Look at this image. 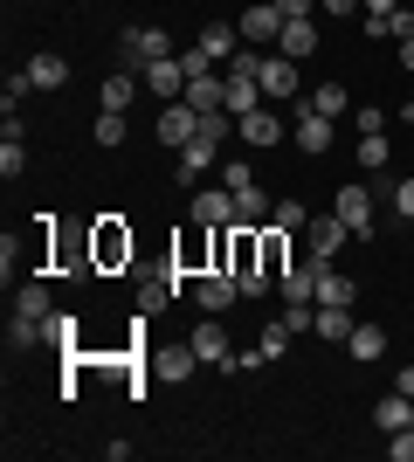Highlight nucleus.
<instances>
[{
    "mask_svg": "<svg viewBox=\"0 0 414 462\" xmlns=\"http://www.w3.org/2000/svg\"><path fill=\"white\" fill-rule=\"evenodd\" d=\"M332 214L353 228V242H366V235H373V187H366V180H345L338 200H332Z\"/></svg>",
    "mask_w": 414,
    "mask_h": 462,
    "instance_id": "f257e3e1",
    "label": "nucleus"
},
{
    "mask_svg": "<svg viewBox=\"0 0 414 462\" xmlns=\"http://www.w3.org/2000/svg\"><path fill=\"white\" fill-rule=\"evenodd\" d=\"M194 138H200V111L187 104V97H173V104L159 111V145H173V152H179V145H194Z\"/></svg>",
    "mask_w": 414,
    "mask_h": 462,
    "instance_id": "f03ea898",
    "label": "nucleus"
},
{
    "mask_svg": "<svg viewBox=\"0 0 414 462\" xmlns=\"http://www.w3.org/2000/svg\"><path fill=\"white\" fill-rule=\"evenodd\" d=\"M242 297V283L228 270H207V276H194V304H200V318H221V310Z\"/></svg>",
    "mask_w": 414,
    "mask_h": 462,
    "instance_id": "7ed1b4c3",
    "label": "nucleus"
},
{
    "mask_svg": "<svg viewBox=\"0 0 414 462\" xmlns=\"http://www.w3.org/2000/svg\"><path fill=\"white\" fill-rule=\"evenodd\" d=\"M187 346L200 352V366H228V373H235V352H228V331H221V318H200V325L187 331Z\"/></svg>",
    "mask_w": 414,
    "mask_h": 462,
    "instance_id": "20e7f679",
    "label": "nucleus"
},
{
    "mask_svg": "<svg viewBox=\"0 0 414 462\" xmlns=\"http://www.w3.org/2000/svg\"><path fill=\"white\" fill-rule=\"evenodd\" d=\"M235 28H242V42H249V49H270V42L283 35V7H276V0H256Z\"/></svg>",
    "mask_w": 414,
    "mask_h": 462,
    "instance_id": "39448f33",
    "label": "nucleus"
},
{
    "mask_svg": "<svg viewBox=\"0 0 414 462\" xmlns=\"http://www.w3.org/2000/svg\"><path fill=\"white\" fill-rule=\"evenodd\" d=\"M290 138H297V152H332V138H338V125L332 117H317V111H304V104H297V125H290Z\"/></svg>",
    "mask_w": 414,
    "mask_h": 462,
    "instance_id": "423d86ee",
    "label": "nucleus"
},
{
    "mask_svg": "<svg viewBox=\"0 0 414 462\" xmlns=\"http://www.w3.org/2000/svg\"><path fill=\"white\" fill-rule=\"evenodd\" d=\"M194 366H200V352H194V346H159V352H152V380H166V386L194 380Z\"/></svg>",
    "mask_w": 414,
    "mask_h": 462,
    "instance_id": "0eeeda50",
    "label": "nucleus"
},
{
    "mask_svg": "<svg viewBox=\"0 0 414 462\" xmlns=\"http://www.w3.org/2000/svg\"><path fill=\"white\" fill-rule=\"evenodd\" d=\"M194 221H200V228H235V193H228V187L194 193Z\"/></svg>",
    "mask_w": 414,
    "mask_h": 462,
    "instance_id": "6e6552de",
    "label": "nucleus"
},
{
    "mask_svg": "<svg viewBox=\"0 0 414 462\" xmlns=\"http://www.w3.org/2000/svg\"><path fill=\"white\" fill-rule=\"evenodd\" d=\"M256 83H262V97H270V104H283V97H297V62H290V56H262Z\"/></svg>",
    "mask_w": 414,
    "mask_h": 462,
    "instance_id": "1a4fd4ad",
    "label": "nucleus"
},
{
    "mask_svg": "<svg viewBox=\"0 0 414 462\" xmlns=\"http://www.w3.org/2000/svg\"><path fill=\"white\" fill-rule=\"evenodd\" d=\"M173 297H179V263H173V270H159V276H145V283H138V318L166 310Z\"/></svg>",
    "mask_w": 414,
    "mask_h": 462,
    "instance_id": "9d476101",
    "label": "nucleus"
},
{
    "mask_svg": "<svg viewBox=\"0 0 414 462\" xmlns=\"http://www.w3.org/2000/svg\"><path fill=\"white\" fill-rule=\"evenodd\" d=\"M138 77H145V90H152V97H166V104H173V97H187V69H179V56H166V62H145Z\"/></svg>",
    "mask_w": 414,
    "mask_h": 462,
    "instance_id": "9b49d317",
    "label": "nucleus"
},
{
    "mask_svg": "<svg viewBox=\"0 0 414 462\" xmlns=\"http://www.w3.org/2000/svg\"><path fill=\"white\" fill-rule=\"evenodd\" d=\"M373 428H380V435L414 428V393H400V386H394V393H380V401H373Z\"/></svg>",
    "mask_w": 414,
    "mask_h": 462,
    "instance_id": "f8f14e48",
    "label": "nucleus"
},
{
    "mask_svg": "<svg viewBox=\"0 0 414 462\" xmlns=\"http://www.w3.org/2000/svg\"><path fill=\"white\" fill-rule=\"evenodd\" d=\"M200 49H207L215 62H235L242 49H249V42H242V28H235V21H207V28H200Z\"/></svg>",
    "mask_w": 414,
    "mask_h": 462,
    "instance_id": "ddd939ff",
    "label": "nucleus"
},
{
    "mask_svg": "<svg viewBox=\"0 0 414 462\" xmlns=\"http://www.w3.org/2000/svg\"><path fill=\"white\" fill-rule=\"evenodd\" d=\"M215 159H221V145H215V138H194V145H179V166H173V180H179V187H194V180L207 173Z\"/></svg>",
    "mask_w": 414,
    "mask_h": 462,
    "instance_id": "4468645a",
    "label": "nucleus"
},
{
    "mask_svg": "<svg viewBox=\"0 0 414 462\" xmlns=\"http://www.w3.org/2000/svg\"><path fill=\"white\" fill-rule=\"evenodd\" d=\"M276 56H290V62L317 56V21H311V14H304V21H283V35H276Z\"/></svg>",
    "mask_w": 414,
    "mask_h": 462,
    "instance_id": "2eb2a0df",
    "label": "nucleus"
},
{
    "mask_svg": "<svg viewBox=\"0 0 414 462\" xmlns=\"http://www.w3.org/2000/svg\"><path fill=\"white\" fill-rule=\"evenodd\" d=\"M353 297H359V283L353 276H338L332 263H317V297L311 304H332V310H353Z\"/></svg>",
    "mask_w": 414,
    "mask_h": 462,
    "instance_id": "dca6fc26",
    "label": "nucleus"
},
{
    "mask_svg": "<svg viewBox=\"0 0 414 462\" xmlns=\"http://www.w3.org/2000/svg\"><path fill=\"white\" fill-rule=\"evenodd\" d=\"M304 235H311V263H332V255L345 249V235H353V228H345L338 214H325V221H311Z\"/></svg>",
    "mask_w": 414,
    "mask_h": 462,
    "instance_id": "f3484780",
    "label": "nucleus"
},
{
    "mask_svg": "<svg viewBox=\"0 0 414 462\" xmlns=\"http://www.w3.org/2000/svg\"><path fill=\"white\" fill-rule=\"evenodd\" d=\"M235 132H242V145H256V152H262V145H276V138H283V117H276V111H242Z\"/></svg>",
    "mask_w": 414,
    "mask_h": 462,
    "instance_id": "a211bd4d",
    "label": "nucleus"
},
{
    "mask_svg": "<svg viewBox=\"0 0 414 462\" xmlns=\"http://www.w3.org/2000/svg\"><path fill=\"white\" fill-rule=\"evenodd\" d=\"M187 104H194V111H228V77H215V69H207V77H187Z\"/></svg>",
    "mask_w": 414,
    "mask_h": 462,
    "instance_id": "6ab92c4d",
    "label": "nucleus"
},
{
    "mask_svg": "<svg viewBox=\"0 0 414 462\" xmlns=\"http://www.w3.org/2000/svg\"><path fill=\"white\" fill-rule=\"evenodd\" d=\"M283 270H290V235L276 228V221H262V276L276 283Z\"/></svg>",
    "mask_w": 414,
    "mask_h": 462,
    "instance_id": "aec40b11",
    "label": "nucleus"
},
{
    "mask_svg": "<svg viewBox=\"0 0 414 462\" xmlns=\"http://www.w3.org/2000/svg\"><path fill=\"white\" fill-rule=\"evenodd\" d=\"M345 352H353L359 366H373V359H387V331L380 325H353L345 331Z\"/></svg>",
    "mask_w": 414,
    "mask_h": 462,
    "instance_id": "412c9836",
    "label": "nucleus"
},
{
    "mask_svg": "<svg viewBox=\"0 0 414 462\" xmlns=\"http://www.w3.org/2000/svg\"><path fill=\"white\" fill-rule=\"evenodd\" d=\"M276 290H283V304H311V297H317V263L283 270V276H276Z\"/></svg>",
    "mask_w": 414,
    "mask_h": 462,
    "instance_id": "4be33fe9",
    "label": "nucleus"
},
{
    "mask_svg": "<svg viewBox=\"0 0 414 462\" xmlns=\"http://www.w3.org/2000/svg\"><path fill=\"white\" fill-rule=\"evenodd\" d=\"M304 111H317V117H332V125H338V117L353 111V104H345V83H317V90L304 97Z\"/></svg>",
    "mask_w": 414,
    "mask_h": 462,
    "instance_id": "5701e85b",
    "label": "nucleus"
},
{
    "mask_svg": "<svg viewBox=\"0 0 414 462\" xmlns=\"http://www.w3.org/2000/svg\"><path fill=\"white\" fill-rule=\"evenodd\" d=\"M270 214H276V200H270V193H262V187H242V193H235V221H249V228H262Z\"/></svg>",
    "mask_w": 414,
    "mask_h": 462,
    "instance_id": "b1692460",
    "label": "nucleus"
},
{
    "mask_svg": "<svg viewBox=\"0 0 414 462\" xmlns=\"http://www.w3.org/2000/svg\"><path fill=\"white\" fill-rule=\"evenodd\" d=\"M14 310H21V318H49V310H56L49 283H41V276H28V283H21V297H14Z\"/></svg>",
    "mask_w": 414,
    "mask_h": 462,
    "instance_id": "393cba45",
    "label": "nucleus"
},
{
    "mask_svg": "<svg viewBox=\"0 0 414 462\" xmlns=\"http://www.w3.org/2000/svg\"><path fill=\"white\" fill-rule=\"evenodd\" d=\"M28 77H35V90H62V83H69V56H35Z\"/></svg>",
    "mask_w": 414,
    "mask_h": 462,
    "instance_id": "a878e982",
    "label": "nucleus"
},
{
    "mask_svg": "<svg viewBox=\"0 0 414 462\" xmlns=\"http://www.w3.org/2000/svg\"><path fill=\"white\" fill-rule=\"evenodd\" d=\"M97 263H132V235H118V221L97 228Z\"/></svg>",
    "mask_w": 414,
    "mask_h": 462,
    "instance_id": "bb28decb",
    "label": "nucleus"
},
{
    "mask_svg": "<svg viewBox=\"0 0 414 462\" xmlns=\"http://www.w3.org/2000/svg\"><path fill=\"white\" fill-rule=\"evenodd\" d=\"M7 346H14V352H35V346H49L41 318H21V310H14V325H7Z\"/></svg>",
    "mask_w": 414,
    "mask_h": 462,
    "instance_id": "cd10ccee",
    "label": "nucleus"
},
{
    "mask_svg": "<svg viewBox=\"0 0 414 462\" xmlns=\"http://www.w3.org/2000/svg\"><path fill=\"white\" fill-rule=\"evenodd\" d=\"M138 83H145V77H132V69H118V77H104V111H124V104L138 97Z\"/></svg>",
    "mask_w": 414,
    "mask_h": 462,
    "instance_id": "c85d7f7f",
    "label": "nucleus"
},
{
    "mask_svg": "<svg viewBox=\"0 0 414 462\" xmlns=\"http://www.w3.org/2000/svg\"><path fill=\"white\" fill-rule=\"evenodd\" d=\"M41 331H49V346L77 352V318H69V310H49V318H41Z\"/></svg>",
    "mask_w": 414,
    "mask_h": 462,
    "instance_id": "c756f323",
    "label": "nucleus"
},
{
    "mask_svg": "<svg viewBox=\"0 0 414 462\" xmlns=\"http://www.w3.org/2000/svg\"><path fill=\"white\" fill-rule=\"evenodd\" d=\"M387 159H394V145H387V132H359V166H387Z\"/></svg>",
    "mask_w": 414,
    "mask_h": 462,
    "instance_id": "7c9ffc66",
    "label": "nucleus"
},
{
    "mask_svg": "<svg viewBox=\"0 0 414 462\" xmlns=\"http://www.w3.org/2000/svg\"><path fill=\"white\" fill-rule=\"evenodd\" d=\"M311 331H317V338H345L353 325H345V310H332V304H311Z\"/></svg>",
    "mask_w": 414,
    "mask_h": 462,
    "instance_id": "2f4dec72",
    "label": "nucleus"
},
{
    "mask_svg": "<svg viewBox=\"0 0 414 462\" xmlns=\"http://www.w3.org/2000/svg\"><path fill=\"white\" fill-rule=\"evenodd\" d=\"M276 228L283 235H297V228H311V208H304V200H276V214H270Z\"/></svg>",
    "mask_w": 414,
    "mask_h": 462,
    "instance_id": "473e14b6",
    "label": "nucleus"
},
{
    "mask_svg": "<svg viewBox=\"0 0 414 462\" xmlns=\"http://www.w3.org/2000/svg\"><path fill=\"white\" fill-rule=\"evenodd\" d=\"M283 346H290V318L262 325V338H256V352H262V359H283Z\"/></svg>",
    "mask_w": 414,
    "mask_h": 462,
    "instance_id": "72a5a7b5",
    "label": "nucleus"
},
{
    "mask_svg": "<svg viewBox=\"0 0 414 462\" xmlns=\"http://www.w3.org/2000/svg\"><path fill=\"white\" fill-rule=\"evenodd\" d=\"M90 138H97V145H124V111H97Z\"/></svg>",
    "mask_w": 414,
    "mask_h": 462,
    "instance_id": "f704fd0d",
    "label": "nucleus"
},
{
    "mask_svg": "<svg viewBox=\"0 0 414 462\" xmlns=\"http://www.w3.org/2000/svg\"><path fill=\"white\" fill-rule=\"evenodd\" d=\"M387 200H394V214H400V221H414V173L387 180Z\"/></svg>",
    "mask_w": 414,
    "mask_h": 462,
    "instance_id": "c9c22d12",
    "label": "nucleus"
},
{
    "mask_svg": "<svg viewBox=\"0 0 414 462\" xmlns=\"http://www.w3.org/2000/svg\"><path fill=\"white\" fill-rule=\"evenodd\" d=\"M28 173V152H21V138H0V180H21Z\"/></svg>",
    "mask_w": 414,
    "mask_h": 462,
    "instance_id": "e433bc0d",
    "label": "nucleus"
},
{
    "mask_svg": "<svg viewBox=\"0 0 414 462\" xmlns=\"http://www.w3.org/2000/svg\"><path fill=\"white\" fill-rule=\"evenodd\" d=\"M179 69H187V77H207V69H215V56L194 42V49H179Z\"/></svg>",
    "mask_w": 414,
    "mask_h": 462,
    "instance_id": "4c0bfd02",
    "label": "nucleus"
},
{
    "mask_svg": "<svg viewBox=\"0 0 414 462\" xmlns=\"http://www.w3.org/2000/svg\"><path fill=\"white\" fill-rule=\"evenodd\" d=\"M387 35H394V42H408V35H414V0H408V7H394V14H387Z\"/></svg>",
    "mask_w": 414,
    "mask_h": 462,
    "instance_id": "58836bf2",
    "label": "nucleus"
},
{
    "mask_svg": "<svg viewBox=\"0 0 414 462\" xmlns=\"http://www.w3.org/2000/svg\"><path fill=\"white\" fill-rule=\"evenodd\" d=\"M387 462H414V428H394V442H387Z\"/></svg>",
    "mask_w": 414,
    "mask_h": 462,
    "instance_id": "ea45409f",
    "label": "nucleus"
},
{
    "mask_svg": "<svg viewBox=\"0 0 414 462\" xmlns=\"http://www.w3.org/2000/svg\"><path fill=\"white\" fill-rule=\"evenodd\" d=\"M353 125H359V132H387V111H380V104H359Z\"/></svg>",
    "mask_w": 414,
    "mask_h": 462,
    "instance_id": "a19ab883",
    "label": "nucleus"
},
{
    "mask_svg": "<svg viewBox=\"0 0 414 462\" xmlns=\"http://www.w3.org/2000/svg\"><path fill=\"white\" fill-rule=\"evenodd\" d=\"M283 7V21H304V14H317V0H276Z\"/></svg>",
    "mask_w": 414,
    "mask_h": 462,
    "instance_id": "79ce46f5",
    "label": "nucleus"
},
{
    "mask_svg": "<svg viewBox=\"0 0 414 462\" xmlns=\"http://www.w3.org/2000/svg\"><path fill=\"white\" fill-rule=\"evenodd\" d=\"M394 7H408V0H359V14H394Z\"/></svg>",
    "mask_w": 414,
    "mask_h": 462,
    "instance_id": "37998d69",
    "label": "nucleus"
},
{
    "mask_svg": "<svg viewBox=\"0 0 414 462\" xmlns=\"http://www.w3.org/2000/svg\"><path fill=\"white\" fill-rule=\"evenodd\" d=\"M317 7H325V14H338V21H345V14H359V0H317Z\"/></svg>",
    "mask_w": 414,
    "mask_h": 462,
    "instance_id": "c03bdc74",
    "label": "nucleus"
},
{
    "mask_svg": "<svg viewBox=\"0 0 414 462\" xmlns=\"http://www.w3.org/2000/svg\"><path fill=\"white\" fill-rule=\"evenodd\" d=\"M400 69H408V77H414V35L400 42Z\"/></svg>",
    "mask_w": 414,
    "mask_h": 462,
    "instance_id": "a18cd8bd",
    "label": "nucleus"
},
{
    "mask_svg": "<svg viewBox=\"0 0 414 462\" xmlns=\"http://www.w3.org/2000/svg\"><path fill=\"white\" fill-rule=\"evenodd\" d=\"M394 386H400V393H414V366H400V380H394Z\"/></svg>",
    "mask_w": 414,
    "mask_h": 462,
    "instance_id": "49530a36",
    "label": "nucleus"
},
{
    "mask_svg": "<svg viewBox=\"0 0 414 462\" xmlns=\"http://www.w3.org/2000/svg\"><path fill=\"white\" fill-rule=\"evenodd\" d=\"M400 117H414V90H408V104H400Z\"/></svg>",
    "mask_w": 414,
    "mask_h": 462,
    "instance_id": "de8ad7c7",
    "label": "nucleus"
}]
</instances>
